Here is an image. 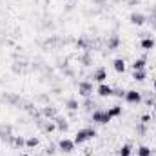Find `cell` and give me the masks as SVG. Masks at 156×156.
Returning a JSON list of instances; mask_svg holds the SVG:
<instances>
[{
	"label": "cell",
	"instance_id": "13",
	"mask_svg": "<svg viewBox=\"0 0 156 156\" xmlns=\"http://www.w3.org/2000/svg\"><path fill=\"white\" fill-rule=\"evenodd\" d=\"M66 107H67L69 111H76L78 107H80V104H78L76 98H69V100L66 102Z\"/></svg>",
	"mask_w": 156,
	"mask_h": 156
},
{
	"label": "cell",
	"instance_id": "7",
	"mask_svg": "<svg viewBox=\"0 0 156 156\" xmlns=\"http://www.w3.org/2000/svg\"><path fill=\"white\" fill-rule=\"evenodd\" d=\"M96 93H98L102 98H107V96H111V94H113V87H111V85H107V83L104 82V83H100V85H98Z\"/></svg>",
	"mask_w": 156,
	"mask_h": 156
},
{
	"label": "cell",
	"instance_id": "14",
	"mask_svg": "<svg viewBox=\"0 0 156 156\" xmlns=\"http://www.w3.org/2000/svg\"><path fill=\"white\" fill-rule=\"evenodd\" d=\"M133 78H134L136 82H144V80L147 78V73H145L144 69H140V71H134V73H133Z\"/></svg>",
	"mask_w": 156,
	"mask_h": 156
},
{
	"label": "cell",
	"instance_id": "24",
	"mask_svg": "<svg viewBox=\"0 0 156 156\" xmlns=\"http://www.w3.org/2000/svg\"><path fill=\"white\" fill-rule=\"evenodd\" d=\"M154 111H156V104H154Z\"/></svg>",
	"mask_w": 156,
	"mask_h": 156
},
{
	"label": "cell",
	"instance_id": "25",
	"mask_svg": "<svg viewBox=\"0 0 156 156\" xmlns=\"http://www.w3.org/2000/svg\"><path fill=\"white\" fill-rule=\"evenodd\" d=\"M104 156H109V154H104Z\"/></svg>",
	"mask_w": 156,
	"mask_h": 156
},
{
	"label": "cell",
	"instance_id": "3",
	"mask_svg": "<svg viewBox=\"0 0 156 156\" xmlns=\"http://www.w3.org/2000/svg\"><path fill=\"white\" fill-rule=\"evenodd\" d=\"M78 93L82 94V96H91L93 94V82H89V80H82L80 83H78Z\"/></svg>",
	"mask_w": 156,
	"mask_h": 156
},
{
	"label": "cell",
	"instance_id": "26",
	"mask_svg": "<svg viewBox=\"0 0 156 156\" xmlns=\"http://www.w3.org/2000/svg\"><path fill=\"white\" fill-rule=\"evenodd\" d=\"M22 156H27V154H22Z\"/></svg>",
	"mask_w": 156,
	"mask_h": 156
},
{
	"label": "cell",
	"instance_id": "2",
	"mask_svg": "<svg viewBox=\"0 0 156 156\" xmlns=\"http://www.w3.org/2000/svg\"><path fill=\"white\" fill-rule=\"evenodd\" d=\"M91 120L93 122H96V123H109L111 122V115H109V111L105 109H96L93 115H91Z\"/></svg>",
	"mask_w": 156,
	"mask_h": 156
},
{
	"label": "cell",
	"instance_id": "8",
	"mask_svg": "<svg viewBox=\"0 0 156 156\" xmlns=\"http://www.w3.org/2000/svg\"><path fill=\"white\" fill-rule=\"evenodd\" d=\"M129 20H131V24H134V26H144V24H145V15H142V13H131Z\"/></svg>",
	"mask_w": 156,
	"mask_h": 156
},
{
	"label": "cell",
	"instance_id": "5",
	"mask_svg": "<svg viewBox=\"0 0 156 156\" xmlns=\"http://www.w3.org/2000/svg\"><path fill=\"white\" fill-rule=\"evenodd\" d=\"M75 140H69V138H62L60 142H58V147H60V151H64V153H73V149H75Z\"/></svg>",
	"mask_w": 156,
	"mask_h": 156
},
{
	"label": "cell",
	"instance_id": "22",
	"mask_svg": "<svg viewBox=\"0 0 156 156\" xmlns=\"http://www.w3.org/2000/svg\"><path fill=\"white\" fill-rule=\"evenodd\" d=\"M15 145L16 147H22V145H26V140L22 136H15Z\"/></svg>",
	"mask_w": 156,
	"mask_h": 156
},
{
	"label": "cell",
	"instance_id": "19",
	"mask_svg": "<svg viewBox=\"0 0 156 156\" xmlns=\"http://www.w3.org/2000/svg\"><path fill=\"white\" fill-rule=\"evenodd\" d=\"M44 116L55 118V116H56V111H55V109H51V107H44Z\"/></svg>",
	"mask_w": 156,
	"mask_h": 156
},
{
	"label": "cell",
	"instance_id": "1",
	"mask_svg": "<svg viewBox=\"0 0 156 156\" xmlns=\"http://www.w3.org/2000/svg\"><path fill=\"white\" fill-rule=\"evenodd\" d=\"M96 136V131L93 129V127H83V129H80L76 131V134H75V144H83V142H87V140H91V138H94Z\"/></svg>",
	"mask_w": 156,
	"mask_h": 156
},
{
	"label": "cell",
	"instance_id": "4",
	"mask_svg": "<svg viewBox=\"0 0 156 156\" xmlns=\"http://www.w3.org/2000/svg\"><path fill=\"white\" fill-rule=\"evenodd\" d=\"M125 102L127 104H140L142 102V94L138 93V91H134V89H131V91H125Z\"/></svg>",
	"mask_w": 156,
	"mask_h": 156
},
{
	"label": "cell",
	"instance_id": "10",
	"mask_svg": "<svg viewBox=\"0 0 156 156\" xmlns=\"http://www.w3.org/2000/svg\"><path fill=\"white\" fill-rule=\"evenodd\" d=\"M140 45H142V49L149 51V49H153V47H154V40L151 38V37H145V38L140 42Z\"/></svg>",
	"mask_w": 156,
	"mask_h": 156
},
{
	"label": "cell",
	"instance_id": "21",
	"mask_svg": "<svg viewBox=\"0 0 156 156\" xmlns=\"http://www.w3.org/2000/svg\"><path fill=\"white\" fill-rule=\"evenodd\" d=\"M44 129H45V131H47V133H53V131H55V129H56V123H53V122H47V123H45V127H44Z\"/></svg>",
	"mask_w": 156,
	"mask_h": 156
},
{
	"label": "cell",
	"instance_id": "9",
	"mask_svg": "<svg viewBox=\"0 0 156 156\" xmlns=\"http://www.w3.org/2000/svg\"><path fill=\"white\" fill-rule=\"evenodd\" d=\"M113 67H115L116 73H123V71H125V60H123V58H116V60L113 62Z\"/></svg>",
	"mask_w": 156,
	"mask_h": 156
},
{
	"label": "cell",
	"instance_id": "6",
	"mask_svg": "<svg viewBox=\"0 0 156 156\" xmlns=\"http://www.w3.org/2000/svg\"><path fill=\"white\" fill-rule=\"evenodd\" d=\"M93 80L98 82V83H104V82L107 80V71H105V67H98V69L93 73Z\"/></svg>",
	"mask_w": 156,
	"mask_h": 156
},
{
	"label": "cell",
	"instance_id": "11",
	"mask_svg": "<svg viewBox=\"0 0 156 156\" xmlns=\"http://www.w3.org/2000/svg\"><path fill=\"white\" fill-rule=\"evenodd\" d=\"M55 122H56V127L60 129V131H67V120L66 118H62V116H55Z\"/></svg>",
	"mask_w": 156,
	"mask_h": 156
},
{
	"label": "cell",
	"instance_id": "23",
	"mask_svg": "<svg viewBox=\"0 0 156 156\" xmlns=\"http://www.w3.org/2000/svg\"><path fill=\"white\" fill-rule=\"evenodd\" d=\"M154 89H156V80H154Z\"/></svg>",
	"mask_w": 156,
	"mask_h": 156
},
{
	"label": "cell",
	"instance_id": "15",
	"mask_svg": "<svg viewBox=\"0 0 156 156\" xmlns=\"http://www.w3.org/2000/svg\"><path fill=\"white\" fill-rule=\"evenodd\" d=\"M138 156H153V151H151V147H147V145H142V147H138Z\"/></svg>",
	"mask_w": 156,
	"mask_h": 156
},
{
	"label": "cell",
	"instance_id": "18",
	"mask_svg": "<svg viewBox=\"0 0 156 156\" xmlns=\"http://www.w3.org/2000/svg\"><path fill=\"white\" fill-rule=\"evenodd\" d=\"M120 156H131V145H122V149H120Z\"/></svg>",
	"mask_w": 156,
	"mask_h": 156
},
{
	"label": "cell",
	"instance_id": "16",
	"mask_svg": "<svg viewBox=\"0 0 156 156\" xmlns=\"http://www.w3.org/2000/svg\"><path fill=\"white\" fill-rule=\"evenodd\" d=\"M107 111H109L111 118L120 116V115H122V107H120V105H113V107H111V109H107Z\"/></svg>",
	"mask_w": 156,
	"mask_h": 156
},
{
	"label": "cell",
	"instance_id": "20",
	"mask_svg": "<svg viewBox=\"0 0 156 156\" xmlns=\"http://www.w3.org/2000/svg\"><path fill=\"white\" fill-rule=\"evenodd\" d=\"M26 145H27V147H37V145H38V138H35V136L29 138V140L26 142Z\"/></svg>",
	"mask_w": 156,
	"mask_h": 156
},
{
	"label": "cell",
	"instance_id": "12",
	"mask_svg": "<svg viewBox=\"0 0 156 156\" xmlns=\"http://www.w3.org/2000/svg\"><path fill=\"white\" fill-rule=\"evenodd\" d=\"M145 64H147V62H145L144 58H138V60H134V62L131 64V67H133V71H140V69L145 67Z\"/></svg>",
	"mask_w": 156,
	"mask_h": 156
},
{
	"label": "cell",
	"instance_id": "17",
	"mask_svg": "<svg viewBox=\"0 0 156 156\" xmlns=\"http://www.w3.org/2000/svg\"><path fill=\"white\" fill-rule=\"evenodd\" d=\"M118 45H120V38H118V37L109 38V42H107V47H109V49H116Z\"/></svg>",
	"mask_w": 156,
	"mask_h": 156
}]
</instances>
